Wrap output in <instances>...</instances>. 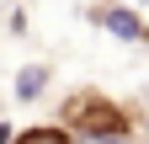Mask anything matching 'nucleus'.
Returning a JSON list of instances; mask_svg holds the SVG:
<instances>
[{"mask_svg":"<svg viewBox=\"0 0 149 144\" xmlns=\"http://www.w3.org/2000/svg\"><path fill=\"white\" fill-rule=\"evenodd\" d=\"M59 128H64L69 139H133L139 123H133V112H128L117 96L85 85V91H69V96H64Z\"/></svg>","mask_w":149,"mask_h":144,"instance_id":"obj_1","label":"nucleus"},{"mask_svg":"<svg viewBox=\"0 0 149 144\" xmlns=\"http://www.w3.org/2000/svg\"><path fill=\"white\" fill-rule=\"evenodd\" d=\"M91 22H101L112 38H123V43H149V22L139 11H128V6H101V11H91Z\"/></svg>","mask_w":149,"mask_h":144,"instance_id":"obj_2","label":"nucleus"},{"mask_svg":"<svg viewBox=\"0 0 149 144\" xmlns=\"http://www.w3.org/2000/svg\"><path fill=\"white\" fill-rule=\"evenodd\" d=\"M48 80H53L48 64H22V69H16V101H37Z\"/></svg>","mask_w":149,"mask_h":144,"instance_id":"obj_3","label":"nucleus"},{"mask_svg":"<svg viewBox=\"0 0 149 144\" xmlns=\"http://www.w3.org/2000/svg\"><path fill=\"white\" fill-rule=\"evenodd\" d=\"M11 144H74L64 128H53V123H32V128H22V134H11Z\"/></svg>","mask_w":149,"mask_h":144,"instance_id":"obj_4","label":"nucleus"},{"mask_svg":"<svg viewBox=\"0 0 149 144\" xmlns=\"http://www.w3.org/2000/svg\"><path fill=\"white\" fill-rule=\"evenodd\" d=\"M144 134H149V123H144Z\"/></svg>","mask_w":149,"mask_h":144,"instance_id":"obj_5","label":"nucleus"},{"mask_svg":"<svg viewBox=\"0 0 149 144\" xmlns=\"http://www.w3.org/2000/svg\"><path fill=\"white\" fill-rule=\"evenodd\" d=\"M139 144H149V139H139Z\"/></svg>","mask_w":149,"mask_h":144,"instance_id":"obj_6","label":"nucleus"}]
</instances>
